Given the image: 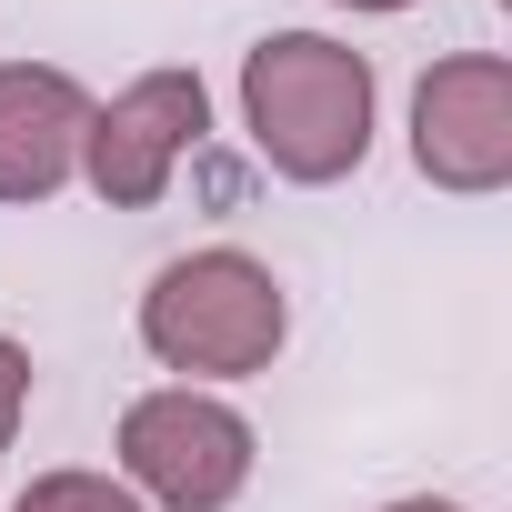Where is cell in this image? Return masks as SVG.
Returning <instances> with one entry per match:
<instances>
[{
	"label": "cell",
	"instance_id": "obj_1",
	"mask_svg": "<svg viewBox=\"0 0 512 512\" xmlns=\"http://www.w3.org/2000/svg\"><path fill=\"white\" fill-rule=\"evenodd\" d=\"M372 61L322 41V31H272L241 51V131L262 151V171L302 181V191H332L372 161Z\"/></svg>",
	"mask_w": 512,
	"mask_h": 512
},
{
	"label": "cell",
	"instance_id": "obj_2",
	"mask_svg": "<svg viewBox=\"0 0 512 512\" xmlns=\"http://www.w3.org/2000/svg\"><path fill=\"white\" fill-rule=\"evenodd\" d=\"M292 342V302L272 282V262L251 251H181L141 292V352L181 382H251L272 372V352Z\"/></svg>",
	"mask_w": 512,
	"mask_h": 512
},
{
	"label": "cell",
	"instance_id": "obj_3",
	"mask_svg": "<svg viewBox=\"0 0 512 512\" xmlns=\"http://www.w3.org/2000/svg\"><path fill=\"white\" fill-rule=\"evenodd\" d=\"M251 452V422L201 382H161L121 412V482L161 512H231L251 492Z\"/></svg>",
	"mask_w": 512,
	"mask_h": 512
},
{
	"label": "cell",
	"instance_id": "obj_4",
	"mask_svg": "<svg viewBox=\"0 0 512 512\" xmlns=\"http://www.w3.org/2000/svg\"><path fill=\"white\" fill-rule=\"evenodd\" d=\"M201 131H211V91H201V71H141L131 91L91 101L81 181H91L111 211H151V201L181 181V161L201 151Z\"/></svg>",
	"mask_w": 512,
	"mask_h": 512
},
{
	"label": "cell",
	"instance_id": "obj_5",
	"mask_svg": "<svg viewBox=\"0 0 512 512\" xmlns=\"http://www.w3.org/2000/svg\"><path fill=\"white\" fill-rule=\"evenodd\" d=\"M412 171L462 201L512 181V61L502 51H452L412 81Z\"/></svg>",
	"mask_w": 512,
	"mask_h": 512
},
{
	"label": "cell",
	"instance_id": "obj_6",
	"mask_svg": "<svg viewBox=\"0 0 512 512\" xmlns=\"http://www.w3.org/2000/svg\"><path fill=\"white\" fill-rule=\"evenodd\" d=\"M81 131H91V91L61 61H0V201L11 211L81 181Z\"/></svg>",
	"mask_w": 512,
	"mask_h": 512
},
{
	"label": "cell",
	"instance_id": "obj_7",
	"mask_svg": "<svg viewBox=\"0 0 512 512\" xmlns=\"http://www.w3.org/2000/svg\"><path fill=\"white\" fill-rule=\"evenodd\" d=\"M11 512H151V502H141L121 472H81V462H71V472H31V482L11 492Z\"/></svg>",
	"mask_w": 512,
	"mask_h": 512
},
{
	"label": "cell",
	"instance_id": "obj_8",
	"mask_svg": "<svg viewBox=\"0 0 512 512\" xmlns=\"http://www.w3.org/2000/svg\"><path fill=\"white\" fill-rule=\"evenodd\" d=\"M21 412H31V352L0 332V452L21 442Z\"/></svg>",
	"mask_w": 512,
	"mask_h": 512
},
{
	"label": "cell",
	"instance_id": "obj_9",
	"mask_svg": "<svg viewBox=\"0 0 512 512\" xmlns=\"http://www.w3.org/2000/svg\"><path fill=\"white\" fill-rule=\"evenodd\" d=\"M382 512H462V502H442V492H402V502H382Z\"/></svg>",
	"mask_w": 512,
	"mask_h": 512
},
{
	"label": "cell",
	"instance_id": "obj_10",
	"mask_svg": "<svg viewBox=\"0 0 512 512\" xmlns=\"http://www.w3.org/2000/svg\"><path fill=\"white\" fill-rule=\"evenodd\" d=\"M332 11H412V0H332Z\"/></svg>",
	"mask_w": 512,
	"mask_h": 512
}]
</instances>
